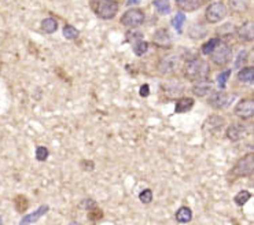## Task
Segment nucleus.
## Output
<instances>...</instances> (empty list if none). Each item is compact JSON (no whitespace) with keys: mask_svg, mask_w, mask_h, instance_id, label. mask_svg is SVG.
<instances>
[{"mask_svg":"<svg viewBox=\"0 0 254 225\" xmlns=\"http://www.w3.org/2000/svg\"><path fill=\"white\" fill-rule=\"evenodd\" d=\"M182 70H183V76L187 81L197 83V81L208 78L209 73H210V66L204 58L194 56V58H190L184 62Z\"/></svg>","mask_w":254,"mask_h":225,"instance_id":"f257e3e1","label":"nucleus"},{"mask_svg":"<svg viewBox=\"0 0 254 225\" xmlns=\"http://www.w3.org/2000/svg\"><path fill=\"white\" fill-rule=\"evenodd\" d=\"M254 173V154L253 153H247L243 157H240L238 161L235 162L232 168L227 172L226 181L230 185L236 183L240 179H246V177H253Z\"/></svg>","mask_w":254,"mask_h":225,"instance_id":"f03ea898","label":"nucleus"},{"mask_svg":"<svg viewBox=\"0 0 254 225\" xmlns=\"http://www.w3.org/2000/svg\"><path fill=\"white\" fill-rule=\"evenodd\" d=\"M90 7L98 18L110 21L118 13L120 4L117 0H90Z\"/></svg>","mask_w":254,"mask_h":225,"instance_id":"7ed1b4c3","label":"nucleus"},{"mask_svg":"<svg viewBox=\"0 0 254 225\" xmlns=\"http://www.w3.org/2000/svg\"><path fill=\"white\" fill-rule=\"evenodd\" d=\"M182 68H183V58L179 54H169L163 56L158 62V71L163 76L176 74L177 71L182 70Z\"/></svg>","mask_w":254,"mask_h":225,"instance_id":"20e7f679","label":"nucleus"},{"mask_svg":"<svg viewBox=\"0 0 254 225\" xmlns=\"http://www.w3.org/2000/svg\"><path fill=\"white\" fill-rule=\"evenodd\" d=\"M209 56H210V61L217 68H226L227 65L232 61V48L228 43L220 42L219 45L214 48V51Z\"/></svg>","mask_w":254,"mask_h":225,"instance_id":"39448f33","label":"nucleus"},{"mask_svg":"<svg viewBox=\"0 0 254 225\" xmlns=\"http://www.w3.org/2000/svg\"><path fill=\"white\" fill-rule=\"evenodd\" d=\"M228 14V8L223 1H213L205 10V20L208 23H219Z\"/></svg>","mask_w":254,"mask_h":225,"instance_id":"423d86ee","label":"nucleus"},{"mask_svg":"<svg viewBox=\"0 0 254 225\" xmlns=\"http://www.w3.org/2000/svg\"><path fill=\"white\" fill-rule=\"evenodd\" d=\"M144 20H146V15L141 8H129L122 14L120 22L125 28L135 29L141 26L144 23Z\"/></svg>","mask_w":254,"mask_h":225,"instance_id":"0eeeda50","label":"nucleus"},{"mask_svg":"<svg viewBox=\"0 0 254 225\" xmlns=\"http://www.w3.org/2000/svg\"><path fill=\"white\" fill-rule=\"evenodd\" d=\"M233 102V95L224 91H212L210 96L208 98V103L216 110L227 109Z\"/></svg>","mask_w":254,"mask_h":225,"instance_id":"6e6552de","label":"nucleus"},{"mask_svg":"<svg viewBox=\"0 0 254 225\" xmlns=\"http://www.w3.org/2000/svg\"><path fill=\"white\" fill-rule=\"evenodd\" d=\"M233 112L240 120H252L254 115V100L252 98L240 99L239 102L236 103V106H235Z\"/></svg>","mask_w":254,"mask_h":225,"instance_id":"1a4fd4ad","label":"nucleus"},{"mask_svg":"<svg viewBox=\"0 0 254 225\" xmlns=\"http://www.w3.org/2000/svg\"><path fill=\"white\" fill-rule=\"evenodd\" d=\"M161 92L163 96H166L169 100H177L182 98L184 87L180 83H166V84L161 85Z\"/></svg>","mask_w":254,"mask_h":225,"instance_id":"9d476101","label":"nucleus"},{"mask_svg":"<svg viewBox=\"0 0 254 225\" xmlns=\"http://www.w3.org/2000/svg\"><path fill=\"white\" fill-rule=\"evenodd\" d=\"M49 211V206L47 203L42 204V206H39L36 210H33L32 213H28V214H25L23 217L21 218V221H20V225H32L37 223L39 220L42 217H44L47 213Z\"/></svg>","mask_w":254,"mask_h":225,"instance_id":"9b49d317","label":"nucleus"},{"mask_svg":"<svg viewBox=\"0 0 254 225\" xmlns=\"http://www.w3.org/2000/svg\"><path fill=\"white\" fill-rule=\"evenodd\" d=\"M153 43L154 45L161 49H170L172 48V36L169 35L168 29H158L154 36H153Z\"/></svg>","mask_w":254,"mask_h":225,"instance_id":"f8f14e48","label":"nucleus"},{"mask_svg":"<svg viewBox=\"0 0 254 225\" xmlns=\"http://www.w3.org/2000/svg\"><path fill=\"white\" fill-rule=\"evenodd\" d=\"M235 35L238 36L240 42L243 43H253L254 40V23L253 21L243 22L240 26L236 28Z\"/></svg>","mask_w":254,"mask_h":225,"instance_id":"ddd939ff","label":"nucleus"},{"mask_svg":"<svg viewBox=\"0 0 254 225\" xmlns=\"http://www.w3.org/2000/svg\"><path fill=\"white\" fill-rule=\"evenodd\" d=\"M212 88H213V83L209 80V78H206V80H201V81L194 83V85H192V93H194L195 96L204 98V96L209 95V93L212 92Z\"/></svg>","mask_w":254,"mask_h":225,"instance_id":"4468645a","label":"nucleus"},{"mask_svg":"<svg viewBox=\"0 0 254 225\" xmlns=\"http://www.w3.org/2000/svg\"><path fill=\"white\" fill-rule=\"evenodd\" d=\"M223 127H224V120H223L221 115H210L205 121V124L202 125V128L205 129L206 132H210V134L219 132Z\"/></svg>","mask_w":254,"mask_h":225,"instance_id":"2eb2a0df","label":"nucleus"},{"mask_svg":"<svg viewBox=\"0 0 254 225\" xmlns=\"http://www.w3.org/2000/svg\"><path fill=\"white\" fill-rule=\"evenodd\" d=\"M249 7H250V0H228L227 6L232 14H245Z\"/></svg>","mask_w":254,"mask_h":225,"instance_id":"dca6fc26","label":"nucleus"},{"mask_svg":"<svg viewBox=\"0 0 254 225\" xmlns=\"http://www.w3.org/2000/svg\"><path fill=\"white\" fill-rule=\"evenodd\" d=\"M195 105V100L194 98L190 96H182L180 99L176 100V105H175V112L176 114H183V112H188Z\"/></svg>","mask_w":254,"mask_h":225,"instance_id":"f3484780","label":"nucleus"},{"mask_svg":"<svg viewBox=\"0 0 254 225\" xmlns=\"http://www.w3.org/2000/svg\"><path fill=\"white\" fill-rule=\"evenodd\" d=\"M192 210L188 206H180L175 213V220H176L179 224H190L192 221Z\"/></svg>","mask_w":254,"mask_h":225,"instance_id":"a211bd4d","label":"nucleus"},{"mask_svg":"<svg viewBox=\"0 0 254 225\" xmlns=\"http://www.w3.org/2000/svg\"><path fill=\"white\" fill-rule=\"evenodd\" d=\"M243 132H245V127H242L239 124H231L230 127L227 128L226 136L228 140L238 141L243 136Z\"/></svg>","mask_w":254,"mask_h":225,"instance_id":"6ab92c4d","label":"nucleus"},{"mask_svg":"<svg viewBox=\"0 0 254 225\" xmlns=\"http://www.w3.org/2000/svg\"><path fill=\"white\" fill-rule=\"evenodd\" d=\"M238 80L243 84H253L254 68L253 66H243L238 71Z\"/></svg>","mask_w":254,"mask_h":225,"instance_id":"aec40b11","label":"nucleus"},{"mask_svg":"<svg viewBox=\"0 0 254 225\" xmlns=\"http://www.w3.org/2000/svg\"><path fill=\"white\" fill-rule=\"evenodd\" d=\"M176 6L182 11L191 13L201 7V0H176Z\"/></svg>","mask_w":254,"mask_h":225,"instance_id":"412c9836","label":"nucleus"},{"mask_svg":"<svg viewBox=\"0 0 254 225\" xmlns=\"http://www.w3.org/2000/svg\"><path fill=\"white\" fill-rule=\"evenodd\" d=\"M14 207L17 213L23 214L29 209V198L23 194H18L14 197Z\"/></svg>","mask_w":254,"mask_h":225,"instance_id":"4be33fe9","label":"nucleus"},{"mask_svg":"<svg viewBox=\"0 0 254 225\" xmlns=\"http://www.w3.org/2000/svg\"><path fill=\"white\" fill-rule=\"evenodd\" d=\"M42 30L44 33H47V35H52V33H55L58 30V21L55 18H52V17H47V18H44L42 21Z\"/></svg>","mask_w":254,"mask_h":225,"instance_id":"5701e85b","label":"nucleus"},{"mask_svg":"<svg viewBox=\"0 0 254 225\" xmlns=\"http://www.w3.org/2000/svg\"><path fill=\"white\" fill-rule=\"evenodd\" d=\"M253 198V194L247 190H240L235 197H233V203L236 204L238 207H243L245 204Z\"/></svg>","mask_w":254,"mask_h":225,"instance_id":"b1692460","label":"nucleus"},{"mask_svg":"<svg viewBox=\"0 0 254 225\" xmlns=\"http://www.w3.org/2000/svg\"><path fill=\"white\" fill-rule=\"evenodd\" d=\"M103 217H105V211L102 210L99 206L93 207L92 210L87 211V218H88V221L91 224H98V223H100L103 220Z\"/></svg>","mask_w":254,"mask_h":225,"instance_id":"393cba45","label":"nucleus"},{"mask_svg":"<svg viewBox=\"0 0 254 225\" xmlns=\"http://www.w3.org/2000/svg\"><path fill=\"white\" fill-rule=\"evenodd\" d=\"M235 30H236V28L233 26L232 23H226V25H223V26H220L217 29V36L216 37H219L220 40L221 39H230V37H232L235 35Z\"/></svg>","mask_w":254,"mask_h":225,"instance_id":"a878e982","label":"nucleus"},{"mask_svg":"<svg viewBox=\"0 0 254 225\" xmlns=\"http://www.w3.org/2000/svg\"><path fill=\"white\" fill-rule=\"evenodd\" d=\"M221 42L219 37H212V39H209L208 42L204 43L202 44V47H201V52L204 54V55H210L214 48L219 45V43Z\"/></svg>","mask_w":254,"mask_h":225,"instance_id":"bb28decb","label":"nucleus"},{"mask_svg":"<svg viewBox=\"0 0 254 225\" xmlns=\"http://www.w3.org/2000/svg\"><path fill=\"white\" fill-rule=\"evenodd\" d=\"M62 33H64V37L66 40H77L78 36H80V32L76 26L73 25H65L64 29H62Z\"/></svg>","mask_w":254,"mask_h":225,"instance_id":"cd10ccee","label":"nucleus"},{"mask_svg":"<svg viewBox=\"0 0 254 225\" xmlns=\"http://www.w3.org/2000/svg\"><path fill=\"white\" fill-rule=\"evenodd\" d=\"M153 4H154V7L157 8V11H158L160 14H170V10H172V8H170V3L168 0H154Z\"/></svg>","mask_w":254,"mask_h":225,"instance_id":"c85d7f7f","label":"nucleus"},{"mask_svg":"<svg viewBox=\"0 0 254 225\" xmlns=\"http://www.w3.org/2000/svg\"><path fill=\"white\" fill-rule=\"evenodd\" d=\"M184 22H185V15H184V13H182V11H179L175 17H173V20H172V26L176 29L177 33H182L183 32V25Z\"/></svg>","mask_w":254,"mask_h":225,"instance_id":"c756f323","label":"nucleus"},{"mask_svg":"<svg viewBox=\"0 0 254 225\" xmlns=\"http://www.w3.org/2000/svg\"><path fill=\"white\" fill-rule=\"evenodd\" d=\"M138 198H139V201H140L143 204H150L153 202V199H154V194H153V190L144 188V190L139 192Z\"/></svg>","mask_w":254,"mask_h":225,"instance_id":"7c9ffc66","label":"nucleus"},{"mask_svg":"<svg viewBox=\"0 0 254 225\" xmlns=\"http://www.w3.org/2000/svg\"><path fill=\"white\" fill-rule=\"evenodd\" d=\"M49 157V150L46 146H39L36 148V159L39 162H46Z\"/></svg>","mask_w":254,"mask_h":225,"instance_id":"2f4dec72","label":"nucleus"},{"mask_svg":"<svg viewBox=\"0 0 254 225\" xmlns=\"http://www.w3.org/2000/svg\"><path fill=\"white\" fill-rule=\"evenodd\" d=\"M230 77H231V69H227L226 71L220 73L219 76H217V85H219L220 90H224V88H226V85L227 83H228Z\"/></svg>","mask_w":254,"mask_h":225,"instance_id":"473e14b6","label":"nucleus"},{"mask_svg":"<svg viewBox=\"0 0 254 225\" xmlns=\"http://www.w3.org/2000/svg\"><path fill=\"white\" fill-rule=\"evenodd\" d=\"M147 49H148V43L144 42V40H140V42L135 43L134 44L135 55H138V56L144 55V54L147 52Z\"/></svg>","mask_w":254,"mask_h":225,"instance_id":"72a5a7b5","label":"nucleus"},{"mask_svg":"<svg viewBox=\"0 0 254 225\" xmlns=\"http://www.w3.org/2000/svg\"><path fill=\"white\" fill-rule=\"evenodd\" d=\"M247 59H249V51H247V49H242L239 54L236 55L235 68H236V69H240L243 65L247 64Z\"/></svg>","mask_w":254,"mask_h":225,"instance_id":"f704fd0d","label":"nucleus"},{"mask_svg":"<svg viewBox=\"0 0 254 225\" xmlns=\"http://www.w3.org/2000/svg\"><path fill=\"white\" fill-rule=\"evenodd\" d=\"M80 168L83 169L84 172H87V173H90V172H92L95 169V162L91 161V159H81L80 161Z\"/></svg>","mask_w":254,"mask_h":225,"instance_id":"c9c22d12","label":"nucleus"},{"mask_svg":"<svg viewBox=\"0 0 254 225\" xmlns=\"http://www.w3.org/2000/svg\"><path fill=\"white\" fill-rule=\"evenodd\" d=\"M96 206H98L96 201H93L92 198H85L84 201L81 202V207H83L85 211L92 210V209H93V207H96Z\"/></svg>","mask_w":254,"mask_h":225,"instance_id":"e433bc0d","label":"nucleus"},{"mask_svg":"<svg viewBox=\"0 0 254 225\" xmlns=\"http://www.w3.org/2000/svg\"><path fill=\"white\" fill-rule=\"evenodd\" d=\"M127 39H128V42L129 43H138V42H140V40H143V35H141L140 32H129L127 35Z\"/></svg>","mask_w":254,"mask_h":225,"instance_id":"4c0bfd02","label":"nucleus"},{"mask_svg":"<svg viewBox=\"0 0 254 225\" xmlns=\"http://www.w3.org/2000/svg\"><path fill=\"white\" fill-rule=\"evenodd\" d=\"M139 93H140L141 98H147L148 95H150V87H148V84L141 85L140 90H139Z\"/></svg>","mask_w":254,"mask_h":225,"instance_id":"58836bf2","label":"nucleus"},{"mask_svg":"<svg viewBox=\"0 0 254 225\" xmlns=\"http://www.w3.org/2000/svg\"><path fill=\"white\" fill-rule=\"evenodd\" d=\"M138 3H140V0H128L127 1L128 6H134V4H138Z\"/></svg>","mask_w":254,"mask_h":225,"instance_id":"ea45409f","label":"nucleus"},{"mask_svg":"<svg viewBox=\"0 0 254 225\" xmlns=\"http://www.w3.org/2000/svg\"><path fill=\"white\" fill-rule=\"evenodd\" d=\"M69 225H83V224H81L80 221H70V223H69Z\"/></svg>","mask_w":254,"mask_h":225,"instance_id":"a19ab883","label":"nucleus"},{"mask_svg":"<svg viewBox=\"0 0 254 225\" xmlns=\"http://www.w3.org/2000/svg\"><path fill=\"white\" fill-rule=\"evenodd\" d=\"M0 225H4L3 224V218H1V216H0Z\"/></svg>","mask_w":254,"mask_h":225,"instance_id":"79ce46f5","label":"nucleus"},{"mask_svg":"<svg viewBox=\"0 0 254 225\" xmlns=\"http://www.w3.org/2000/svg\"><path fill=\"white\" fill-rule=\"evenodd\" d=\"M206 1H213V0H206Z\"/></svg>","mask_w":254,"mask_h":225,"instance_id":"37998d69","label":"nucleus"}]
</instances>
